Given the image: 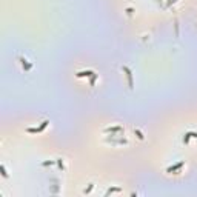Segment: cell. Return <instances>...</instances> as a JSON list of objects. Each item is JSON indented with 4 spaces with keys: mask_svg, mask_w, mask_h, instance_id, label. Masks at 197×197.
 <instances>
[{
    "mask_svg": "<svg viewBox=\"0 0 197 197\" xmlns=\"http://www.w3.org/2000/svg\"><path fill=\"white\" fill-rule=\"evenodd\" d=\"M48 123H49V120H43L40 126H37V128H28L26 131H28V133H42V131L48 126Z\"/></svg>",
    "mask_w": 197,
    "mask_h": 197,
    "instance_id": "cell-1",
    "label": "cell"
},
{
    "mask_svg": "<svg viewBox=\"0 0 197 197\" xmlns=\"http://www.w3.org/2000/svg\"><path fill=\"white\" fill-rule=\"evenodd\" d=\"M122 69L126 73V77H128V83H129V86L133 88V73H131V69L128 68V66H122Z\"/></svg>",
    "mask_w": 197,
    "mask_h": 197,
    "instance_id": "cell-2",
    "label": "cell"
},
{
    "mask_svg": "<svg viewBox=\"0 0 197 197\" xmlns=\"http://www.w3.org/2000/svg\"><path fill=\"white\" fill-rule=\"evenodd\" d=\"M85 75H94V71H79L77 77H85Z\"/></svg>",
    "mask_w": 197,
    "mask_h": 197,
    "instance_id": "cell-3",
    "label": "cell"
},
{
    "mask_svg": "<svg viewBox=\"0 0 197 197\" xmlns=\"http://www.w3.org/2000/svg\"><path fill=\"white\" fill-rule=\"evenodd\" d=\"M189 137H197V133H187V134H185V137H183V142H185V143H188Z\"/></svg>",
    "mask_w": 197,
    "mask_h": 197,
    "instance_id": "cell-4",
    "label": "cell"
},
{
    "mask_svg": "<svg viewBox=\"0 0 197 197\" xmlns=\"http://www.w3.org/2000/svg\"><path fill=\"white\" fill-rule=\"evenodd\" d=\"M182 166H183V162H180V163H177V165H176V166H171V168H168V169H166V171H168V173H171V171H176V169H179V168H182Z\"/></svg>",
    "mask_w": 197,
    "mask_h": 197,
    "instance_id": "cell-5",
    "label": "cell"
},
{
    "mask_svg": "<svg viewBox=\"0 0 197 197\" xmlns=\"http://www.w3.org/2000/svg\"><path fill=\"white\" fill-rule=\"evenodd\" d=\"M136 134H137V137H139V139H143V136H142L140 131H136Z\"/></svg>",
    "mask_w": 197,
    "mask_h": 197,
    "instance_id": "cell-6",
    "label": "cell"
}]
</instances>
